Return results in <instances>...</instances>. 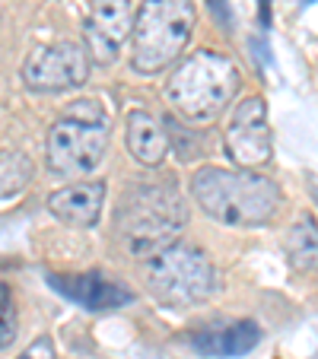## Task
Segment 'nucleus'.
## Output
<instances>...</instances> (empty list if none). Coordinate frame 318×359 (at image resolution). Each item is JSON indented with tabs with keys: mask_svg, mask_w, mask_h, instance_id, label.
I'll list each match as a JSON object with an SVG mask.
<instances>
[{
	"mask_svg": "<svg viewBox=\"0 0 318 359\" xmlns=\"http://www.w3.org/2000/svg\"><path fill=\"white\" fill-rule=\"evenodd\" d=\"M20 334V312H16V299L10 283L0 280V353L10 350Z\"/></svg>",
	"mask_w": 318,
	"mask_h": 359,
	"instance_id": "dca6fc26",
	"label": "nucleus"
},
{
	"mask_svg": "<svg viewBox=\"0 0 318 359\" xmlns=\"http://www.w3.org/2000/svg\"><path fill=\"white\" fill-rule=\"evenodd\" d=\"M48 283L55 286L64 299L86 309V312H115V309H121V305H128L134 299L124 286L112 283V280L99 277V273H77V277L48 273Z\"/></svg>",
	"mask_w": 318,
	"mask_h": 359,
	"instance_id": "9d476101",
	"label": "nucleus"
},
{
	"mask_svg": "<svg viewBox=\"0 0 318 359\" xmlns=\"http://www.w3.org/2000/svg\"><path fill=\"white\" fill-rule=\"evenodd\" d=\"M147 286L156 302L169 309L207 302L220 286L217 267L201 248L188 242H175L147 261Z\"/></svg>",
	"mask_w": 318,
	"mask_h": 359,
	"instance_id": "423d86ee",
	"label": "nucleus"
},
{
	"mask_svg": "<svg viewBox=\"0 0 318 359\" xmlns=\"http://www.w3.org/2000/svg\"><path fill=\"white\" fill-rule=\"evenodd\" d=\"M89 80V51L77 41L41 45L22 64V83L35 93H64Z\"/></svg>",
	"mask_w": 318,
	"mask_h": 359,
	"instance_id": "0eeeda50",
	"label": "nucleus"
},
{
	"mask_svg": "<svg viewBox=\"0 0 318 359\" xmlns=\"http://www.w3.org/2000/svg\"><path fill=\"white\" fill-rule=\"evenodd\" d=\"M124 140H128L131 156H134L140 165H150V169H156V165L163 163L166 153H169V143H172L166 124L156 115L143 111V109L128 111V121H124Z\"/></svg>",
	"mask_w": 318,
	"mask_h": 359,
	"instance_id": "ddd939ff",
	"label": "nucleus"
},
{
	"mask_svg": "<svg viewBox=\"0 0 318 359\" xmlns=\"http://www.w3.org/2000/svg\"><path fill=\"white\" fill-rule=\"evenodd\" d=\"M194 32L191 0H143L134 16L131 67L137 74H159L178 61Z\"/></svg>",
	"mask_w": 318,
	"mask_h": 359,
	"instance_id": "39448f33",
	"label": "nucleus"
},
{
	"mask_svg": "<svg viewBox=\"0 0 318 359\" xmlns=\"http://www.w3.org/2000/svg\"><path fill=\"white\" fill-rule=\"evenodd\" d=\"M105 182H77V184H64V188L48 194V210L51 217H58L64 226L74 229H89L99 223L102 217V203H105Z\"/></svg>",
	"mask_w": 318,
	"mask_h": 359,
	"instance_id": "9b49d317",
	"label": "nucleus"
},
{
	"mask_svg": "<svg viewBox=\"0 0 318 359\" xmlns=\"http://www.w3.org/2000/svg\"><path fill=\"white\" fill-rule=\"evenodd\" d=\"M223 147H226V156L239 169H258V165L271 163L274 143H271V124H267L264 99L251 95V99H242L232 109L223 130Z\"/></svg>",
	"mask_w": 318,
	"mask_h": 359,
	"instance_id": "6e6552de",
	"label": "nucleus"
},
{
	"mask_svg": "<svg viewBox=\"0 0 318 359\" xmlns=\"http://www.w3.org/2000/svg\"><path fill=\"white\" fill-rule=\"evenodd\" d=\"M210 10L217 13V20L223 22V26H230V13H226V10H223V0H210Z\"/></svg>",
	"mask_w": 318,
	"mask_h": 359,
	"instance_id": "a211bd4d",
	"label": "nucleus"
},
{
	"mask_svg": "<svg viewBox=\"0 0 318 359\" xmlns=\"http://www.w3.org/2000/svg\"><path fill=\"white\" fill-rule=\"evenodd\" d=\"M258 340H261V327L249 318L223 321V325H213V327H204V331L191 334V346L213 359L245 356V353H251L258 346Z\"/></svg>",
	"mask_w": 318,
	"mask_h": 359,
	"instance_id": "f8f14e48",
	"label": "nucleus"
},
{
	"mask_svg": "<svg viewBox=\"0 0 318 359\" xmlns=\"http://www.w3.org/2000/svg\"><path fill=\"white\" fill-rule=\"evenodd\" d=\"M284 255L293 271L299 273L318 271V223L312 213H303L290 226V232L284 236Z\"/></svg>",
	"mask_w": 318,
	"mask_h": 359,
	"instance_id": "4468645a",
	"label": "nucleus"
},
{
	"mask_svg": "<svg viewBox=\"0 0 318 359\" xmlns=\"http://www.w3.org/2000/svg\"><path fill=\"white\" fill-rule=\"evenodd\" d=\"M188 223V210L172 182H140L121 197L115 213V232L134 258L150 261L175 245Z\"/></svg>",
	"mask_w": 318,
	"mask_h": 359,
	"instance_id": "f03ea898",
	"label": "nucleus"
},
{
	"mask_svg": "<svg viewBox=\"0 0 318 359\" xmlns=\"http://www.w3.org/2000/svg\"><path fill=\"white\" fill-rule=\"evenodd\" d=\"M191 197L194 203L223 226L255 229L271 223L280 207V184L255 169H220L204 165L191 178Z\"/></svg>",
	"mask_w": 318,
	"mask_h": 359,
	"instance_id": "f257e3e1",
	"label": "nucleus"
},
{
	"mask_svg": "<svg viewBox=\"0 0 318 359\" xmlns=\"http://www.w3.org/2000/svg\"><path fill=\"white\" fill-rule=\"evenodd\" d=\"M236 93L239 67L232 64V57L210 51V48H201L185 61H178V67L172 70L169 83H166L172 109L194 124L213 121L236 99Z\"/></svg>",
	"mask_w": 318,
	"mask_h": 359,
	"instance_id": "20e7f679",
	"label": "nucleus"
},
{
	"mask_svg": "<svg viewBox=\"0 0 318 359\" xmlns=\"http://www.w3.org/2000/svg\"><path fill=\"white\" fill-rule=\"evenodd\" d=\"M112 121L95 99L70 102L64 115L48 128L45 159L48 169L61 178H83L95 172L109 153Z\"/></svg>",
	"mask_w": 318,
	"mask_h": 359,
	"instance_id": "7ed1b4c3",
	"label": "nucleus"
},
{
	"mask_svg": "<svg viewBox=\"0 0 318 359\" xmlns=\"http://www.w3.org/2000/svg\"><path fill=\"white\" fill-rule=\"evenodd\" d=\"M32 178V163L22 153H4L0 156V201L20 194Z\"/></svg>",
	"mask_w": 318,
	"mask_h": 359,
	"instance_id": "2eb2a0df",
	"label": "nucleus"
},
{
	"mask_svg": "<svg viewBox=\"0 0 318 359\" xmlns=\"http://www.w3.org/2000/svg\"><path fill=\"white\" fill-rule=\"evenodd\" d=\"M16 359H58V350H55V340L51 337H39L26 346V353H20Z\"/></svg>",
	"mask_w": 318,
	"mask_h": 359,
	"instance_id": "f3484780",
	"label": "nucleus"
},
{
	"mask_svg": "<svg viewBox=\"0 0 318 359\" xmlns=\"http://www.w3.org/2000/svg\"><path fill=\"white\" fill-rule=\"evenodd\" d=\"M134 4L131 0H89L86 26H83V39H86V51L99 64H112L124 41L134 35Z\"/></svg>",
	"mask_w": 318,
	"mask_h": 359,
	"instance_id": "1a4fd4ad",
	"label": "nucleus"
}]
</instances>
